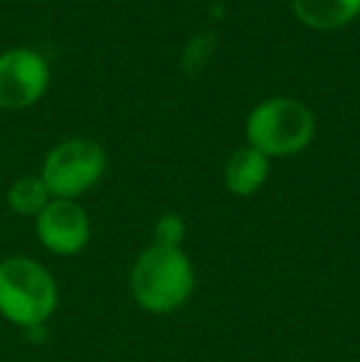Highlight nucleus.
Segmentation results:
<instances>
[{
    "label": "nucleus",
    "mask_w": 360,
    "mask_h": 362,
    "mask_svg": "<svg viewBox=\"0 0 360 362\" xmlns=\"http://www.w3.org/2000/svg\"><path fill=\"white\" fill-rule=\"evenodd\" d=\"M131 296L149 313H173L195 288V269L182 249L149 247L136 257L129 276Z\"/></svg>",
    "instance_id": "obj_1"
},
{
    "label": "nucleus",
    "mask_w": 360,
    "mask_h": 362,
    "mask_svg": "<svg viewBox=\"0 0 360 362\" xmlns=\"http://www.w3.org/2000/svg\"><path fill=\"white\" fill-rule=\"evenodd\" d=\"M269 175V158L257 148H240L225 163V187L237 197H250L265 185Z\"/></svg>",
    "instance_id": "obj_7"
},
{
    "label": "nucleus",
    "mask_w": 360,
    "mask_h": 362,
    "mask_svg": "<svg viewBox=\"0 0 360 362\" xmlns=\"http://www.w3.org/2000/svg\"><path fill=\"white\" fill-rule=\"evenodd\" d=\"M35 229L42 247L57 257L79 254L91 237L89 215L84 212V207L74 200H57V197H52L37 215Z\"/></svg>",
    "instance_id": "obj_6"
},
{
    "label": "nucleus",
    "mask_w": 360,
    "mask_h": 362,
    "mask_svg": "<svg viewBox=\"0 0 360 362\" xmlns=\"http://www.w3.org/2000/svg\"><path fill=\"white\" fill-rule=\"evenodd\" d=\"M212 52H215V35L197 33L195 37L187 42L185 52H182V69H185L187 74H197L207 64Z\"/></svg>",
    "instance_id": "obj_11"
},
{
    "label": "nucleus",
    "mask_w": 360,
    "mask_h": 362,
    "mask_svg": "<svg viewBox=\"0 0 360 362\" xmlns=\"http://www.w3.org/2000/svg\"><path fill=\"white\" fill-rule=\"evenodd\" d=\"M106 168L104 148L89 139H69L47 153L42 182L57 200H74L99 182Z\"/></svg>",
    "instance_id": "obj_4"
},
{
    "label": "nucleus",
    "mask_w": 360,
    "mask_h": 362,
    "mask_svg": "<svg viewBox=\"0 0 360 362\" xmlns=\"http://www.w3.org/2000/svg\"><path fill=\"white\" fill-rule=\"evenodd\" d=\"M316 119L311 109L296 99H269L260 104L247 121V139L252 148L267 158L294 156L313 139Z\"/></svg>",
    "instance_id": "obj_3"
},
{
    "label": "nucleus",
    "mask_w": 360,
    "mask_h": 362,
    "mask_svg": "<svg viewBox=\"0 0 360 362\" xmlns=\"http://www.w3.org/2000/svg\"><path fill=\"white\" fill-rule=\"evenodd\" d=\"M182 239H185V219H182L178 212H166V215H161L153 227V247L180 249Z\"/></svg>",
    "instance_id": "obj_10"
},
{
    "label": "nucleus",
    "mask_w": 360,
    "mask_h": 362,
    "mask_svg": "<svg viewBox=\"0 0 360 362\" xmlns=\"http://www.w3.org/2000/svg\"><path fill=\"white\" fill-rule=\"evenodd\" d=\"M52 200L47 185L42 182V177L37 175H25L20 180H15L8 190V205L13 212L23 217H37L40 212L47 207V202Z\"/></svg>",
    "instance_id": "obj_9"
},
{
    "label": "nucleus",
    "mask_w": 360,
    "mask_h": 362,
    "mask_svg": "<svg viewBox=\"0 0 360 362\" xmlns=\"http://www.w3.org/2000/svg\"><path fill=\"white\" fill-rule=\"evenodd\" d=\"M301 23L316 30H336L360 13V0H291Z\"/></svg>",
    "instance_id": "obj_8"
},
{
    "label": "nucleus",
    "mask_w": 360,
    "mask_h": 362,
    "mask_svg": "<svg viewBox=\"0 0 360 362\" xmlns=\"http://www.w3.org/2000/svg\"><path fill=\"white\" fill-rule=\"evenodd\" d=\"M50 69L42 54L28 47H15L0 54V106L25 109L45 94Z\"/></svg>",
    "instance_id": "obj_5"
},
{
    "label": "nucleus",
    "mask_w": 360,
    "mask_h": 362,
    "mask_svg": "<svg viewBox=\"0 0 360 362\" xmlns=\"http://www.w3.org/2000/svg\"><path fill=\"white\" fill-rule=\"evenodd\" d=\"M59 303L54 276L30 257L0 262V315L25 330L42 328Z\"/></svg>",
    "instance_id": "obj_2"
}]
</instances>
